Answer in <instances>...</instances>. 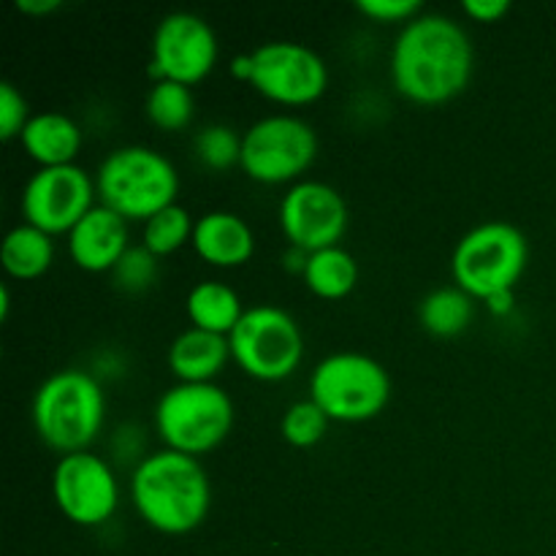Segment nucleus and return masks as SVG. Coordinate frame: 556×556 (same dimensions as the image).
Segmentation results:
<instances>
[{"mask_svg": "<svg viewBox=\"0 0 556 556\" xmlns=\"http://www.w3.org/2000/svg\"><path fill=\"white\" fill-rule=\"evenodd\" d=\"M476 68V49L465 27L448 14H418L402 25L391 49V81L413 103L434 106L465 92Z\"/></svg>", "mask_w": 556, "mask_h": 556, "instance_id": "f257e3e1", "label": "nucleus"}, {"mask_svg": "<svg viewBox=\"0 0 556 556\" xmlns=\"http://www.w3.org/2000/svg\"><path fill=\"white\" fill-rule=\"evenodd\" d=\"M130 500L152 530L163 535H188L199 530L210 514V476L195 456L172 448L155 451L136 465Z\"/></svg>", "mask_w": 556, "mask_h": 556, "instance_id": "f03ea898", "label": "nucleus"}, {"mask_svg": "<svg viewBox=\"0 0 556 556\" xmlns=\"http://www.w3.org/2000/svg\"><path fill=\"white\" fill-rule=\"evenodd\" d=\"M106 418L101 383L85 369H60L38 386L33 396V427L49 448L60 454L87 451Z\"/></svg>", "mask_w": 556, "mask_h": 556, "instance_id": "7ed1b4c3", "label": "nucleus"}, {"mask_svg": "<svg viewBox=\"0 0 556 556\" xmlns=\"http://www.w3.org/2000/svg\"><path fill=\"white\" fill-rule=\"evenodd\" d=\"M96 190L101 204L125 220L147 223L155 212L177 204L179 174L163 152L128 144L103 157L96 174Z\"/></svg>", "mask_w": 556, "mask_h": 556, "instance_id": "20e7f679", "label": "nucleus"}, {"mask_svg": "<svg viewBox=\"0 0 556 556\" xmlns=\"http://www.w3.org/2000/svg\"><path fill=\"white\" fill-rule=\"evenodd\" d=\"M530 261V244L521 228L505 220H486L456 242L451 275L472 299H492L514 291Z\"/></svg>", "mask_w": 556, "mask_h": 556, "instance_id": "39448f33", "label": "nucleus"}, {"mask_svg": "<svg viewBox=\"0 0 556 556\" xmlns=\"http://www.w3.org/2000/svg\"><path fill=\"white\" fill-rule=\"evenodd\" d=\"M309 400L329 416V421H369L389 405L391 375L367 353H331L309 375Z\"/></svg>", "mask_w": 556, "mask_h": 556, "instance_id": "423d86ee", "label": "nucleus"}, {"mask_svg": "<svg viewBox=\"0 0 556 556\" xmlns=\"http://www.w3.org/2000/svg\"><path fill=\"white\" fill-rule=\"evenodd\" d=\"M233 427V402L217 383H177L155 405V429L166 448L188 456L215 451Z\"/></svg>", "mask_w": 556, "mask_h": 556, "instance_id": "0eeeda50", "label": "nucleus"}, {"mask_svg": "<svg viewBox=\"0 0 556 556\" xmlns=\"http://www.w3.org/2000/svg\"><path fill=\"white\" fill-rule=\"evenodd\" d=\"M231 358L255 380L277 383L291 378L304 358V334L291 313L277 304L244 309L228 334Z\"/></svg>", "mask_w": 556, "mask_h": 556, "instance_id": "6e6552de", "label": "nucleus"}, {"mask_svg": "<svg viewBox=\"0 0 556 556\" xmlns=\"http://www.w3.org/2000/svg\"><path fill=\"white\" fill-rule=\"evenodd\" d=\"M318 134L296 114H269L242 134V161L250 179L264 185L293 182L313 166Z\"/></svg>", "mask_w": 556, "mask_h": 556, "instance_id": "1a4fd4ad", "label": "nucleus"}, {"mask_svg": "<svg viewBox=\"0 0 556 556\" xmlns=\"http://www.w3.org/2000/svg\"><path fill=\"white\" fill-rule=\"evenodd\" d=\"M248 81L269 101L282 106H304L326 92L329 68L307 43L266 41L250 52Z\"/></svg>", "mask_w": 556, "mask_h": 556, "instance_id": "9d476101", "label": "nucleus"}, {"mask_svg": "<svg viewBox=\"0 0 556 556\" xmlns=\"http://www.w3.org/2000/svg\"><path fill=\"white\" fill-rule=\"evenodd\" d=\"M220 58L217 33L204 16L193 11H172L152 33L150 74L161 79L195 85L204 79Z\"/></svg>", "mask_w": 556, "mask_h": 556, "instance_id": "9b49d317", "label": "nucleus"}, {"mask_svg": "<svg viewBox=\"0 0 556 556\" xmlns=\"http://www.w3.org/2000/svg\"><path fill=\"white\" fill-rule=\"evenodd\" d=\"M52 494L60 514L81 527H98L114 516L119 505V483L106 459L76 451L60 456L52 472Z\"/></svg>", "mask_w": 556, "mask_h": 556, "instance_id": "f8f14e48", "label": "nucleus"}, {"mask_svg": "<svg viewBox=\"0 0 556 556\" xmlns=\"http://www.w3.org/2000/svg\"><path fill=\"white\" fill-rule=\"evenodd\" d=\"M96 182L76 163L38 168L22 190L25 223L47 233H68L96 206Z\"/></svg>", "mask_w": 556, "mask_h": 556, "instance_id": "ddd939ff", "label": "nucleus"}, {"mask_svg": "<svg viewBox=\"0 0 556 556\" xmlns=\"http://www.w3.org/2000/svg\"><path fill=\"white\" fill-rule=\"evenodd\" d=\"M348 201L329 182L299 179L280 201V226L293 248L304 253L340 244L348 231Z\"/></svg>", "mask_w": 556, "mask_h": 556, "instance_id": "4468645a", "label": "nucleus"}, {"mask_svg": "<svg viewBox=\"0 0 556 556\" xmlns=\"http://www.w3.org/2000/svg\"><path fill=\"white\" fill-rule=\"evenodd\" d=\"M128 248V220L103 204L92 206L68 231L71 261L85 271H112Z\"/></svg>", "mask_w": 556, "mask_h": 556, "instance_id": "2eb2a0df", "label": "nucleus"}, {"mask_svg": "<svg viewBox=\"0 0 556 556\" xmlns=\"http://www.w3.org/2000/svg\"><path fill=\"white\" fill-rule=\"evenodd\" d=\"M193 248L206 264L231 269V266H242L253 258L255 237L248 220L239 217L237 212L215 210L195 220Z\"/></svg>", "mask_w": 556, "mask_h": 556, "instance_id": "dca6fc26", "label": "nucleus"}, {"mask_svg": "<svg viewBox=\"0 0 556 556\" xmlns=\"http://www.w3.org/2000/svg\"><path fill=\"white\" fill-rule=\"evenodd\" d=\"M231 358V345L226 334L204 329H185L168 345V369L179 378V383H212L215 375L223 372Z\"/></svg>", "mask_w": 556, "mask_h": 556, "instance_id": "f3484780", "label": "nucleus"}, {"mask_svg": "<svg viewBox=\"0 0 556 556\" xmlns=\"http://www.w3.org/2000/svg\"><path fill=\"white\" fill-rule=\"evenodd\" d=\"M20 139L27 155L41 168L68 166L81 150L79 123L65 112H54V109L33 114Z\"/></svg>", "mask_w": 556, "mask_h": 556, "instance_id": "a211bd4d", "label": "nucleus"}, {"mask_svg": "<svg viewBox=\"0 0 556 556\" xmlns=\"http://www.w3.org/2000/svg\"><path fill=\"white\" fill-rule=\"evenodd\" d=\"M185 307H188V318L195 329L215 331V334H231L233 326L239 324V318L244 315L242 296L233 291L231 286L217 280H204L195 282L190 288L188 299H185Z\"/></svg>", "mask_w": 556, "mask_h": 556, "instance_id": "6ab92c4d", "label": "nucleus"}, {"mask_svg": "<svg viewBox=\"0 0 556 556\" xmlns=\"http://www.w3.org/2000/svg\"><path fill=\"white\" fill-rule=\"evenodd\" d=\"M0 261H3V269L16 280H36L54 261L52 233L30 223H20L5 233Z\"/></svg>", "mask_w": 556, "mask_h": 556, "instance_id": "aec40b11", "label": "nucleus"}, {"mask_svg": "<svg viewBox=\"0 0 556 556\" xmlns=\"http://www.w3.org/2000/svg\"><path fill=\"white\" fill-rule=\"evenodd\" d=\"M302 277L315 296L342 299V296H348L353 288H356L358 264L345 248L334 244V248L315 250V253H309Z\"/></svg>", "mask_w": 556, "mask_h": 556, "instance_id": "412c9836", "label": "nucleus"}, {"mask_svg": "<svg viewBox=\"0 0 556 556\" xmlns=\"http://www.w3.org/2000/svg\"><path fill=\"white\" fill-rule=\"evenodd\" d=\"M472 315H476V299L459 286L434 288L421 299V307H418L421 326L434 337L462 334L470 326Z\"/></svg>", "mask_w": 556, "mask_h": 556, "instance_id": "4be33fe9", "label": "nucleus"}, {"mask_svg": "<svg viewBox=\"0 0 556 556\" xmlns=\"http://www.w3.org/2000/svg\"><path fill=\"white\" fill-rule=\"evenodd\" d=\"M147 117L161 130H182L193 123L195 98L193 90L182 81L161 79L147 92Z\"/></svg>", "mask_w": 556, "mask_h": 556, "instance_id": "5701e85b", "label": "nucleus"}, {"mask_svg": "<svg viewBox=\"0 0 556 556\" xmlns=\"http://www.w3.org/2000/svg\"><path fill=\"white\" fill-rule=\"evenodd\" d=\"M193 215H190L182 204H172L166 206V210L155 212V215L144 223L141 244L161 258V255H172L177 253L182 244L193 242Z\"/></svg>", "mask_w": 556, "mask_h": 556, "instance_id": "b1692460", "label": "nucleus"}, {"mask_svg": "<svg viewBox=\"0 0 556 556\" xmlns=\"http://www.w3.org/2000/svg\"><path fill=\"white\" fill-rule=\"evenodd\" d=\"M195 157L212 172H226L242 161V136L231 125H206L193 139Z\"/></svg>", "mask_w": 556, "mask_h": 556, "instance_id": "393cba45", "label": "nucleus"}, {"mask_svg": "<svg viewBox=\"0 0 556 556\" xmlns=\"http://www.w3.org/2000/svg\"><path fill=\"white\" fill-rule=\"evenodd\" d=\"M329 429V416L313 400H299L282 413L280 432L296 448H313Z\"/></svg>", "mask_w": 556, "mask_h": 556, "instance_id": "a878e982", "label": "nucleus"}, {"mask_svg": "<svg viewBox=\"0 0 556 556\" xmlns=\"http://www.w3.org/2000/svg\"><path fill=\"white\" fill-rule=\"evenodd\" d=\"M114 286L125 293H141L157 280V255L144 244H130L128 253L112 269Z\"/></svg>", "mask_w": 556, "mask_h": 556, "instance_id": "bb28decb", "label": "nucleus"}, {"mask_svg": "<svg viewBox=\"0 0 556 556\" xmlns=\"http://www.w3.org/2000/svg\"><path fill=\"white\" fill-rule=\"evenodd\" d=\"M30 109H27L25 96L16 90L11 81H0V136L3 141L22 136L25 125L30 123Z\"/></svg>", "mask_w": 556, "mask_h": 556, "instance_id": "cd10ccee", "label": "nucleus"}, {"mask_svg": "<svg viewBox=\"0 0 556 556\" xmlns=\"http://www.w3.org/2000/svg\"><path fill=\"white\" fill-rule=\"evenodd\" d=\"M421 0H358V11L375 22H410L421 14Z\"/></svg>", "mask_w": 556, "mask_h": 556, "instance_id": "c85d7f7f", "label": "nucleus"}, {"mask_svg": "<svg viewBox=\"0 0 556 556\" xmlns=\"http://www.w3.org/2000/svg\"><path fill=\"white\" fill-rule=\"evenodd\" d=\"M462 9L476 22H500L510 11V0H465Z\"/></svg>", "mask_w": 556, "mask_h": 556, "instance_id": "c756f323", "label": "nucleus"}, {"mask_svg": "<svg viewBox=\"0 0 556 556\" xmlns=\"http://www.w3.org/2000/svg\"><path fill=\"white\" fill-rule=\"evenodd\" d=\"M60 5H63V0H16V9L36 16L52 14V11H58Z\"/></svg>", "mask_w": 556, "mask_h": 556, "instance_id": "7c9ffc66", "label": "nucleus"}, {"mask_svg": "<svg viewBox=\"0 0 556 556\" xmlns=\"http://www.w3.org/2000/svg\"><path fill=\"white\" fill-rule=\"evenodd\" d=\"M486 307L492 309L494 315H508L514 309V291H505L497 293V296L486 299Z\"/></svg>", "mask_w": 556, "mask_h": 556, "instance_id": "2f4dec72", "label": "nucleus"}]
</instances>
